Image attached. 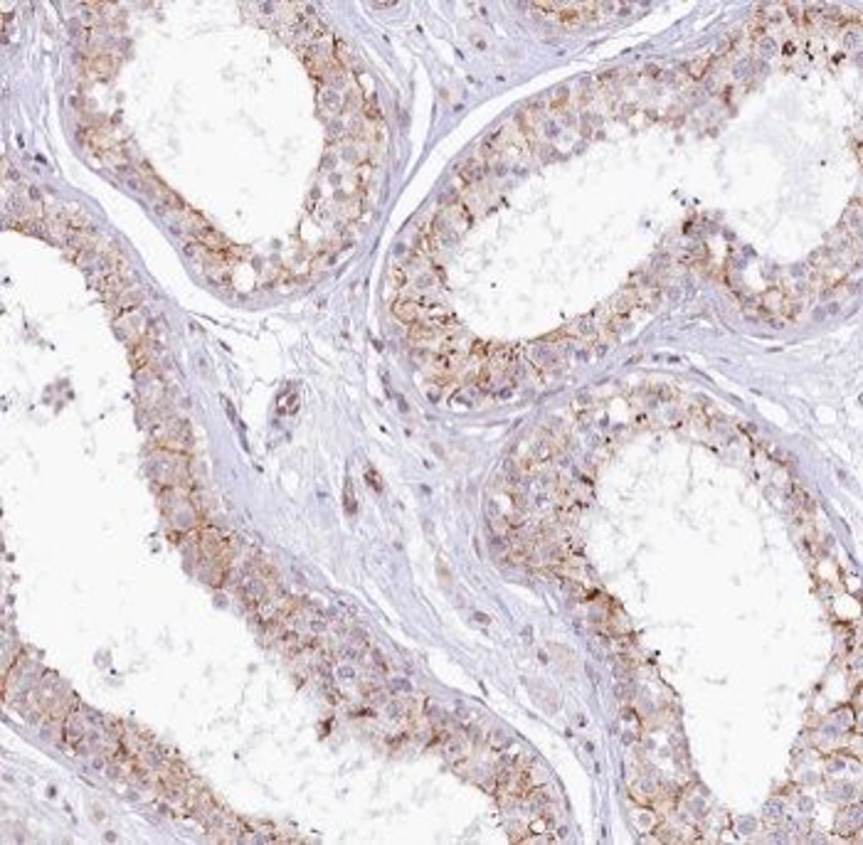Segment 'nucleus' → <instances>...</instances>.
Segmentation results:
<instances>
[{
	"mask_svg": "<svg viewBox=\"0 0 863 845\" xmlns=\"http://www.w3.org/2000/svg\"><path fill=\"white\" fill-rule=\"evenodd\" d=\"M533 8H543L548 15L563 20V23H580L582 18H588L590 10L594 6H568V3H535Z\"/></svg>",
	"mask_w": 863,
	"mask_h": 845,
	"instance_id": "1",
	"label": "nucleus"
},
{
	"mask_svg": "<svg viewBox=\"0 0 863 845\" xmlns=\"http://www.w3.org/2000/svg\"><path fill=\"white\" fill-rule=\"evenodd\" d=\"M393 313L402 321V323L412 325L419 321V313H422V303L419 301H412V299H399L393 303Z\"/></svg>",
	"mask_w": 863,
	"mask_h": 845,
	"instance_id": "2",
	"label": "nucleus"
},
{
	"mask_svg": "<svg viewBox=\"0 0 863 845\" xmlns=\"http://www.w3.org/2000/svg\"><path fill=\"white\" fill-rule=\"evenodd\" d=\"M762 306L767 308L769 313H787V296L782 294V291H769V294L762 296Z\"/></svg>",
	"mask_w": 863,
	"mask_h": 845,
	"instance_id": "3",
	"label": "nucleus"
}]
</instances>
